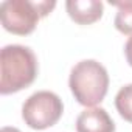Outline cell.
<instances>
[{
  "label": "cell",
  "mask_w": 132,
  "mask_h": 132,
  "mask_svg": "<svg viewBox=\"0 0 132 132\" xmlns=\"http://www.w3.org/2000/svg\"><path fill=\"white\" fill-rule=\"evenodd\" d=\"M2 132H20L17 127H10V126H5L2 127Z\"/></svg>",
  "instance_id": "cell-10"
},
{
  "label": "cell",
  "mask_w": 132,
  "mask_h": 132,
  "mask_svg": "<svg viewBox=\"0 0 132 132\" xmlns=\"http://www.w3.org/2000/svg\"><path fill=\"white\" fill-rule=\"evenodd\" d=\"M118 8L115 16V28L123 34H132V2H110Z\"/></svg>",
  "instance_id": "cell-7"
},
{
  "label": "cell",
  "mask_w": 132,
  "mask_h": 132,
  "mask_svg": "<svg viewBox=\"0 0 132 132\" xmlns=\"http://www.w3.org/2000/svg\"><path fill=\"white\" fill-rule=\"evenodd\" d=\"M56 6L54 2H30V0H6L0 5V20L6 31L25 36L34 31L40 17Z\"/></svg>",
  "instance_id": "cell-3"
},
{
  "label": "cell",
  "mask_w": 132,
  "mask_h": 132,
  "mask_svg": "<svg viewBox=\"0 0 132 132\" xmlns=\"http://www.w3.org/2000/svg\"><path fill=\"white\" fill-rule=\"evenodd\" d=\"M115 107L126 121L132 123V84H127L118 90L115 96Z\"/></svg>",
  "instance_id": "cell-8"
},
{
  "label": "cell",
  "mask_w": 132,
  "mask_h": 132,
  "mask_svg": "<svg viewBox=\"0 0 132 132\" xmlns=\"http://www.w3.org/2000/svg\"><path fill=\"white\" fill-rule=\"evenodd\" d=\"M39 65L34 51L23 45H6L0 51V93L10 95L31 86Z\"/></svg>",
  "instance_id": "cell-1"
},
{
  "label": "cell",
  "mask_w": 132,
  "mask_h": 132,
  "mask_svg": "<svg viewBox=\"0 0 132 132\" xmlns=\"http://www.w3.org/2000/svg\"><path fill=\"white\" fill-rule=\"evenodd\" d=\"M64 104L62 100L48 90L33 93L22 107V118L31 129L44 130L54 126L62 117Z\"/></svg>",
  "instance_id": "cell-4"
},
{
  "label": "cell",
  "mask_w": 132,
  "mask_h": 132,
  "mask_svg": "<svg viewBox=\"0 0 132 132\" xmlns=\"http://www.w3.org/2000/svg\"><path fill=\"white\" fill-rule=\"evenodd\" d=\"M124 56H126L127 64L132 67V36L127 39V42H126V45H124Z\"/></svg>",
  "instance_id": "cell-9"
},
{
  "label": "cell",
  "mask_w": 132,
  "mask_h": 132,
  "mask_svg": "<svg viewBox=\"0 0 132 132\" xmlns=\"http://www.w3.org/2000/svg\"><path fill=\"white\" fill-rule=\"evenodd\" d=\"M65 8L72 20L79 25L93 23L103 16V3L98 0H69Z\"/></svg>",
  "instance_id": "cell-6"
},
{
  "label": "cell",
  "mask_w": 132,
  "mask_h": 132,
  "mask_svg": "<svg viewBox=\"0 0 132 132\" xmlns=\"http://www.w3.org/2000/svg\"><path fill=\"white\" fill-rule=\"evenodd\" d=\"M69 86L79 104L93 107L100 104L107 93L109 75L103 64L93 59H86L72 69Z\"/></svg>",
  "instance_id": "cell-2"
},
{
  "label": "cell",
  "mask_w": 132,
  "mask_h": 132,
  "mask_svg": "<svg viewBox=\"0 0 132 132\" xmlns=\"http://www.w3.org/2000/svg\"><path fill=\"white\" fill-rule=\"evenodd\" d=\"M78 132H115V123L101 107L82 110L76 118Z\"/></svg>",
  "instance_id": "cell-5"
}]
</instances>
